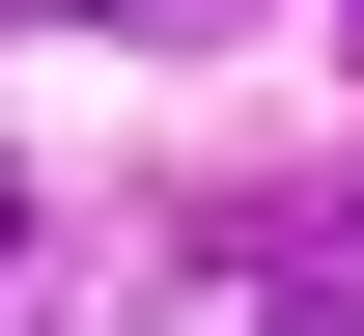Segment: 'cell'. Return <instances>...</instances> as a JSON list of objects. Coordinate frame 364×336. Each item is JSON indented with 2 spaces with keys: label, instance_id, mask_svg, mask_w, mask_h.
Instances as JSON below:
<instances>
[{
  "label": "cell",
  "instance_id": "obj_1",
  "mask_svg": "<svg viewBox=\"0 0 364 336\" xmlns=\"http://www.w3.org/2000/svg\"><path fill=\"white\" fill-rule=\"evenodd\" d=\"M0 281H28V168H0Z\"/></svg>",
  "mask_w": 364,
  "mask_h": 336
},
{
  "label": "cell",
  "instance_id": "obj_2",
  "mask_svg": "<svg viewBox=\"0 0 364 336\" xmlns=\"http://www.w3.org/2000/svg\"><path fill=\"white\" fill-rule=\"evenodd\" d=\"M280 336H364V308H280Z\"/></svg>",
  "mask_w": 364,
  "mask_h": 336
}]
</instances>
